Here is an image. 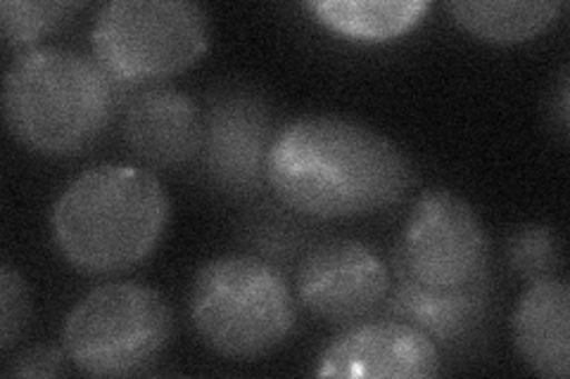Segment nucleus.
<instances>
[{"label": "nucleus", "mask_w": 570, "mask_h": 379, "mask_svg": "<svg viewBox=\"0 0 570 379\" xmlns=\"http://www.w3.org/2000/svg\"><path fill=\"white\" fill-rule=\"evenodd\" d=\"M188 311L205 345L234 360L276 351L297 325L288 280L269 261L245 255L207 261L190 285Z\"/></svg>", "instance_id": "4"}, {"label": "nucleus", "mask_w": 570, "mask_h": 379, "mask_svg": "<svg viewBox=\"0 0 570 379\" xmlns=\"http://www.w3.org/2000/svg\"><path fill=\"white\" fill-rule=\"evenodd\" d=\"M207 12L190 0H110L91 27L96 62L119 86H157L198 62Z\"/></svg>", "instance_id": "5"}, {"label": "nucleus", "mask_w": 570, "mask_h": 379, "mask_svg": "<svg viewBox=\"0 0 570 379\" xmlns=\"http://www.w3.org/2000/svg\"><path fill=\"white\" fill-rule=\"evenodd\" d=\"M266 183L285 209L316 221H341L402 202L414 186V167L397 142L371 126L309 114L276 131Z\"/></svg>", "instance_id": "1"}, {"label": "nucleus", "mask_w": 570, "mask_h": 379, "mask_svg": "<svg viewBox=\"0 0 570 379\" xmlns=\"http://www.w3.org/2000/svg\"><path fill=\"white\" fill-rule=\"evenodd\" d=\"M390 287V268L368 245L356 240L316 245L295 276L297 301L333 325L366 320L385 306Z\"/></svg>", "instance_id": "8"}, {"label": "nucleus", "mask_w": 570, "mask_h": 379, "mask_svg": "<svg viewBox=\"0 0 570 379\" xmlns=\"http://www.w3.org/2000/svg\"><path fill=\"white\" fill-rule=\"evenodd\" d=\"M167 221L169 197L153 171L98 164L65 186L50 211V232L71 268L110 276L148 259Z\"/></svg>", "instance_id": "2"}, {"label": "nucleus", "mask_w": 570, "mask_h": 379, "mask_svg": "<svg viewBox=\"0 0 570 379\" xmlns=\"http://www.w3.org/2000/svg\"><path fill=\"white\" fill-rule=\"evenodd\" d=\"M452 20L488 43H521L554 24L561 0H450Z\"/></svg>", "instance_id": "14"}, {"label": "nucleus", "mask_w": 570, "mask_h": 379, "mask_svg": "<svg viewBox=\"0 0 570 379\" xmlns=\"http://www.w3.org/2000/svg\"><path fill=\"white\" fill-rule=\"evenodd\" d=\"M83 3L69 0H3L0 3V29L10 48H36L46 33L60 29Z\"/></svg>", "instance_id": "16"}, {"label": "nucleus", "mask_w": 570, "mask_h": 379, "mask_svg": "<svg viewBox=\"0 0 570 379\" xmlns=\"http://www.w3.org/2000/svg\"><path fill=\"white\" fill-rule=\"evenodd\" d=\"M492 282H480L454 292H433L395 276L387 295V313L431 337L438 347H459L471 341L485 325L490 311Z\"/></svg>", "instance_id": "13"}, {"label": "nucleus", "mask_w": 570, "mask_h": 379, "mask_svg": "<svg viewBox=\"0 0 570 379\" xmlns=\"http://www.w3.org/2000/svg\"><path fill=\"white\" fill-rule=\"evenodd\" d=\"M307 8L321 24L360 41H390L421 22L425 0H314Z\"/></svg>", "instance_id": "15"}, {"label": "nucleus", "mask_w": 570, "mask_h": 379, "mask_svg": "<svg viewBox=\"0 0 570 379\" xmlns=\"http://www.w3.org/2000/svg\"><path fill=\"white\" fill-rule=\"evenodd\" d=\"M67 353L56 347H31L8 360L6 377H58L67 372Z\"/></svg>", "instance_id": "19"}, {"label": "nucleus", "mask_w": 570, "mask_h": 379, "mask_svg": "<svg viewBox=\"0 0 570 379\" xmlns=\"http://www.w3.org/2000/svg\"><path fill=\"white\" fill-rule=\"evenodd\" d=\"M274 119L259 96L228 88L205 112L200 164L209 183L230 197H253L266 183V157L274 142Z\"/></svg>", "instance_id": "9"}, {"label": "nucleus", "mask_w": 570, "mask_h": 379, "mask_svg": "<svg viewBox=\"0 0 570 379\" xmlns=\"http://www.w3.org/2000/svg\"><path fill=\"white\" fill-rule=\"evenodd\" d=\"M513 345L523 363L542 377L570 375V285L566 278L528 282L515 303Z\"/></svg>", "instance_id": "12"}, {"label": "nucleus", "mask_w": 570, "mask_h": 379, "mask_svg": "<svg viewBox=\"0 0 570 379\" xmlns=\"http://www.w3.org/2000/svg\"><path fill=\"white\" fill-rule=\"evenodd\" d=\"M392 270L433 292L490 278V240L478 211L450 190L423 192L406 216Z\"/></svg>", "instance_id": "7"}, {"label": "nucleus", "mask_w": 570, "mask_h": 379, "mask_svg": "<svg viewBox=\"0 0 570 379\" xmlns=\"http://www.w3.org/2000/svg\"><path fill=\"white\" fill-rule=\"evenodd\" d=\"M121 136L129 150L150 167H184L200 157L205 112L188 93L174 86H148L127 104Z\"/></svg>", "instance_id": "11"}, {"label": "nucleus", "mask_w": 570, "mask_h": 379, "mask_svg": "<svg viewBox=\"0 0 570 379\" xmlns=\"http://www.w3.org/2000/svg\"><path fill=\"white\" fill-rule=\"evenodd\" d=\"M115 81L79 50L36 46L17 56L3 79V114L12 138L43 157L88 150L117 107Z\"/></svg>", "instance_id": "3"}, {"label": "nucleus", "mask_w": 570, "mask_h": 379, "mask_svg": "<svg viewBox=\"0 0 570 379\" xmlns=\"http://www.w3.org/2000/svg\"><path fill=\"white\" fill-rule=\"evenodd\" d=\"M507 259L515 273L528 282L554 278L563 266V242L554 228L538 223L523 226L511 232Z\"/></svg>", "instance_id": "17"}, {"label": "nucleus", "mask_w": 570, "mask_h": 379, "mask_svg": "<svg viewBox=\"0 0 570 379\" xmlns=\"http://www.w3.org/2000/svg\"><path fill=\"white\" fill-rule=\"evenodd\" d=\"M29 292L24 278L10 263L0 266V351H10L29 322Z\"/></svg>", "instance_id": "18"}, {"label": "nucleus", "mask_w": 570, "mask_h": 379, "mask_svg": "<svg viewBox=\"0 0 570 379\" xmlns=\"http://www.w3.org/2000/svg\"><path fill=\"white\" fill-rule=\"evenodd\" d=\"M440 372V347L400 318L347 325L316 360V377L425 379Z\"/></svg>", "instance_id": "10"}, {"label": "nucleus", "mask_w": 570, "mask_h": 379, "mask_svg": "<svg viewBox=\"0 0 570 379\" xmlns=\"http://www.w3.org/2000/svg\"><path fill=\"white\" fill-rule=\"evenodd\" d=\"M174 316L167 299L142 282H105L65 318L62 349L94 377L136 375L169 347Z\"/></svg>", "instance_id": "6"}]
</instances>
